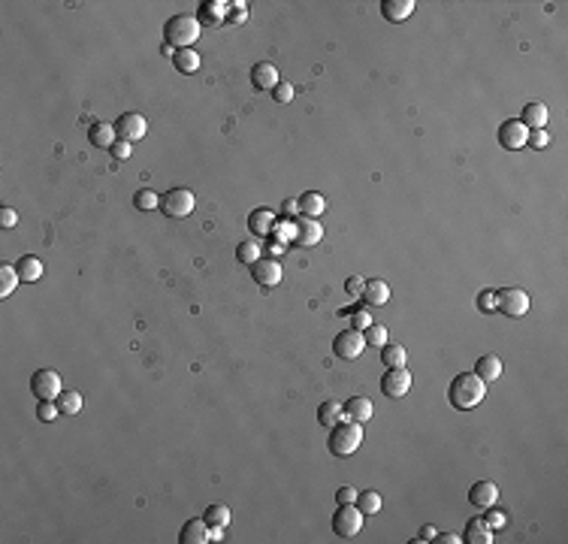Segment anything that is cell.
Returning <instances> with one entry per match:
<instances>
[{
	"instance_id": "obj_34",
	"label": "cell",
	"mask_w": 568,
	"mask_h": 544,
	"mask_svg": "<svg viewBox=\"0 0 568 544\" xmlns=\"http://www.w3.org/2000/svg\"><path fill=\"white\" fill-rule=\"evenodd\" d=\"M381 360H384V366H387V369L405 366V360H408L405 345H384V348H381Z\"/></svg>"
},
{
	"instance_id": "obj_38",
	"label": "cell",
	"mask_w": 568,
	"mask_h": 544,
	"mask_svg": "<svg viewBox=\"0 0 568 544\" xmlns=\"http://www.w3.org/2000/svg\"><path fill=\"white\" fill-rule=\"evenodd\" d=\"M294 94H296V88L290 85L287 79H281L278 85L272 88V97H275V103H290V100H294Z\"/></svg>"
},
{
	"instance_id": "obj_48",
	"label": "cell",
	"mask_w": 568,
	"mask_h": 544,
	"mask_svg": "<svg viewBox=\"0 0 568 544\" xmlns=\"http://www.w3.org/2000/svg\"><path fill=\"white\" fill-rule=\"evenodd\" d=\"M336 499H339V505L357 502V490H354V487H339V490H336Z\"/></svg>"
},
{
	"instance_id": "obj_51",
	"label": "cell",
	"mask_w": 568,
	"mask_h": 544,
	"mask_svg": "<svg viewBox=\"0 0 568 544\" xmlns=\"http://www.w3.org/2000/svg\"><path fill=\"white\" fill-rule=\"evenodd\" d=\"M208 538H212V541H221V538H224V526H208Z\"/></svg>"
},
{
	"instance_id": "obj_49",
	"label": "cell",
	"mask_w": 568,
	"mask_h": 544,
	"mask_svg": "<svg viewBox=\"0 0 568 544\" xmlns=\"http://www.w3.org/2000/svg\"><path fill=\"white\" fill-rule=\"evenodd\" d=\"M432 541H441V544H459L463 538H459V535H454V532H441V535H436Z\"/></svg>"
},
{
	"instance_id": "obj_39",
	"label": "cell",
	"mask_w": 568,
	"mask_h": 544,
	"mask_svg": "<svg viewBox=\"0 0 568 544\" xmlns=\"http://www.w3.org/2000/svg\"><path fill=\"white\" fill-rule=\"evenodd\" d=\"M245 19H248V3H245V0H236V3H230L227 24H242Z\"/></svg>"
},
{
	"instance_id": "obj_27",
	"label": "cell",
	"mask_w": 568,
	"mask_h": 544,
	"mask_svg": "<svg viewBox=\"0 0 568 544\" xmlns=\"http://www.w3.org/2000/svg\"><path fill=\"white\" fill-rule=\"evenodd\" d=\"M463 541H469V544H492V529L483 520H469L465 523V535H463Z\"/></svg>"
},
{
	"instance_id": "obj_8",
	"label": "cell",
	"mask_w": 568,
	"mask_h": 544,
	"mask_svg": "<svg viewBox=\"0 0 568 544\" xmlns=\"http://www.w3.org/2000/svg\"><path fill=\"white\" fill-rule=\"evenodd\" d=\"M366 348H369V345H366L363 333L354 330V326L336 333V339H332V351H336V357H341V360H357Z\"/></svg>"
},
{
	"instance_id": "obj_15",
	"label": "cell",
	"mask_w": 568,
	"mask_h": 544,
	"mask_svg": "<svg viewBox=\"0 0 568 544\" xmlns=\"http://www.w3.org/2000/svg\"><path fill=\"white\" fill-rule=\"evenodd\" d=\"M278 82H281V76H278V70H275V64L260 61V64L251 67V85L257 91H272Z\"/></svg>"
},
{
	"instance_id": "obj_36",
	"label": "cell",
	"mask_w": 568,
	"mask_h": 544,
	"mask_svg": "<svg viewBox=\"0 0 568 544\" xmlns=\"http://www.w3.org/2000/svg\"><path fill=\"white\" fill-rule=\"evenodd\" d=\"M203 520H206L208 526H227V523H230V508H227V505H208Z\"/></svg>"
},
{
	"instance_id": "obj_1",
	"label": "cell",
	"mask_w": 568,
	"mask_h": 544,
	"mask_svg": "<svg viewBox=\"0 0 568 544\" xmlns=\"http://www.w3.org/2000/svg\"><path fill=\"white\" fill-rule=\"evenodd\" d=\"M483 396H487V381H481L474 372L456 375V378L450 381V387H447L450 405H454V408H463V412H469V408L481 405Z\"/></svg>"
},
{
	"instance_id": "obj_2",
	"label": "cell",
	"mask_w": 568,
	"mask_h": 544,
	"mask_svg": "<svg viewBox=\"0 0 568 544\" xmlns=\"http://www.w3.org/2000/svg\"><path fill=\"white\" fill-rule=\"evenodd\" d=\"M199 33H203V28H199L197 15L179 12V15H172V19L166 21L163 43L172 46V49H194V43L199 40Z\"/></svg>"
},
{
	"instance_id": "obj_28",
	"label": "cell",
	"mask_w": 568,
	"mask_h": 544,
	"mask_svg": "<svg viewBox=\"0 0 568 544\" xmlns=\"http://www.w3.org/2000/svg\"><path fill=\"white\" fill-rule=\"evenodd\" d=\"M341 417H345V408H341L336 399H327V403H321L317 405V421H321V426H336Z\"/></svg>"
},
{
	"instance_id": "obj_45",
	"label": "cell",
	"mask_w": 568,
	"mask_h": 544,
	"mask_svg": "<svg viewBox=\"0 0 568 544\" xmlns=\"http://www.w3.org/2000/svg\"><path fill=\"white\" fill-rule=\"evenodd\" d=\"M363 288H366V281L360 279V275H350V279L345 281V290H348V297H363Z\"/></svg>"
},
{
	"instance_id": "obj_3",
	"label": "cell",
	"mask_w": 568,
	"mask_h": 544,
	"mask_svg": "<svg viewBox=\"0 0 568 544\" xmlns=\"http://www.w3.org/2000/svg\"><path fill=\"white\" fill-rule=\"evenodd\" d=\"M330 450L336 457H350L357 448L363 445V426L357 421H348V417H341V421L336 426H330Z\"/></svg>"
},
{
	"instance_id": "obj_35",
	"label": "cell",
	"mask_w": 568,
	"mask_h": 544,
	"mask_svg": "<svg viewBox=\"0 0 568 544\" xmlns=\"http://www.w3.org/2000/svg\"><path fill=\"white\" fill-rule=\"evenodd\" d=\"M363 339H366V345H375V348H384V345H387V326H384V324H369V326H366V330H363Z\"/></svg>"
},
{
	"instance_id": "obj_43",
	"label": "cell",
	"mask_w": 568,
	"mask_h": 544,
	"mask_svg": "<svg viewBox=\"0 0 568 544\" xmlns=\"http://www.w3.org/2000/svg\"><path fill=\"white\" fill-rule=\"evenodd\" d=\"M478 306H481V312H496V290H481Z\"/></svg>"
},
{
	"instance_id": "obj_40",
	"label": "cell",
	"mask_w": 568,
	"mask_h": 544,
	"mask_svg": "<svg viewBox=\"0 0 568 544\" xmlns=\"http://www.w3.org/2000/svg\"><path fill=\"white\" fill-rule=\"evenodd\" d=\"M61 414V408H57V403H48V399H39V405H37V417L39 421H55V417Z\"/></svg>"
},
{
	"instance_id": "obj_41",
	"label": "cell",
	"mask_w": 568,
	"mask_h": 544,
	"mask_svg": "<svg viewBox=\"0 0 568 544\" xmlns=\"http://www.w3.org/2000/svg\"><path fill=\"white\" fill-rule=\"evenodd\" d=\"M483 523H487L490 529H502V526L508 523V514L499 511V508H492V511H487V517H483Z\"/></svg>"
},
{
	"instance_id": "obj_19",
	"label": "cell",
	"mask_w": 568,
	"mask_h": 544,
	"mask_svg": "<svg viewBox=\"0 0 568 544\" xmlns=\"http://www.w3.org/2000/svg\"><path fill=\"white\" fill-rule=\"evenodd\" d=\"M88 139H91V146H97V148H112L115 139H118V130H115V124H109V121H97L94 128L88 130Z\"/></svg>"
},
{
	"instance_id": "obj_9",
	"label": "cell",
	"mask_w": 568,
	"mask_h": 544,
	"mask_svg": "<svg viewBox=\"0 0 568 544\" xmlns=\"http://www.w3.org/2000/svg\"><path fill=\"white\" fill-rule=\"evenodd\" d=\"M381 390L387 393L390 399H402L408 390H411V372L405 366H396V369H387L381 375Z\"/></svg>"
},
{
	"instance_id": "obj_20",
	"label": "cell",
	"mask_w": 568,
	"mask_h": 544,
	"mask_svg": "<svg viewBox=\"0 0 568 544\" xmlns=\"http://www.w3.org/2000/svg\"><path fill=\"white\" fill-rule=\"evenodd\" d=\"M502 360H499L496 354H483L478 357V363H474V375H478L481 381H496V378H502Z\"/></svg>"
},
{
	"instance_id": "obj_22",
	"label": "cell",
	"mask_w": 568,
	"mask_h": 544,
	"mask_svg": "<svg viewBox=\"0 0 568 544\" xmlns=\"http://www.w3.org/2000/svg\"><path fill=\"white\" fill-rule=\"evenodd\" d=\"M529 130H544L547 121H550V109L544 103H529L523 109V119H520Z\"/></svg>"
},
{
	"instance_id": "obj_5",
	"label": "cell",
	"mask_w": 568,
	"mask_h": 544,
	"mask_svg": "<svg viewBox=\"0 0 568 544\" xmlns=\"http://www.w3.org/2000/svg\"><path fill=\"white\" fill-rule=\"evenodd\" d=\"M194 206H197V197L188 188H172L161 197V209L166 218H188L194 212Z\"/></svg>"
},
{
	"instance_id": "obj_46",
	"label": "cell",
	"mask_w": 568,
	"mask_h": 544,
	"mask_svg": "<svg viewBox=\"0 0 568 544\" xmlns=\"http://www.w3.org/2000/svg\"><path fill=\"white\" fill-rule=\"evenodd\" d=\"M112 157H118V161H127L130 157V142L127 139H115V146L109 148Z\"/></svg>"
},
{
	"instance_id": "obj_32",
	"label": "cell",
	"mask_w": 568,
	"mask_h": 544,
	"mask_svg": "<svg viewBox=\"0 0 568 544\" xmlns=\"http://www.w3.org/2000/svg\"><path fill=\"white\" fill-rule=\"evenodd\" d=\"M360 511L369 517V514H381V496L375 490H363V493H357V502H354Z\"/></svg>"
},
{
	"instance_id": "obj_21",
	"label": "cell",
	"mask_w": 568,
	"mask_h": 544,
	"mask_svg": "<svg viewBox=\"0 0 568 544\" xmlns=\"http://www.w3.org/2000/svg\"><path fill=\"white\" fill-rule=\"evenodd\" d=\"M341 408H345V417H348V421H357V423H366V421L372 417V412H375V408H372V399H366V396H350Z\"/></svg>"
},
{
	"instance_id": "obj_24",
	"label": "cell",
	"mask_w": 568,
	"mask_h": 544,
	"mask_svg": "<svg viewBox=\"0 0 568 544\" xmlns=\"http://www.w3.org/2000/svg\"><path fill=\"white\" fill-rule=\"evenodd\" d=\"M363 299H366L369 306H387V303H390V288H387V281L369 279V281H366V288H363Z\"/></svg>"
},
{
	"instance_id": "obj_30",
	"label": "cell",
	"mask_w": 568,
	"mask_h": 544,
	"mask_svg": "<svg viewBox=\"0 0 568 544\" xmlns=\"http://www.w3.org/2000/svg\"><path fill=\"white\" fill-rule=\"evenodd\" d=\"M263 257V248H260V242H254V239H245V242H239V248H236V261L239 263H245V266H254L257 261Z\"/></svg>"
},
{
	"instance_id": "obj_18",
	"label": "cell",
	"mask_w": 568,
	"mask_h": 544,
	"mask_svg": "<svg viewBox=\"0 0 568 544\" xmlns=\"http://www.w3.org/2000/svg\"><path fill=\"white\" fill-rule=\"evenodd\" d=\"M414 0H384L381 3V15L387 21H393V24H399V21H405L408 15L414 12Z\"/></svg>"
},
{
	"instance_id": "obj_25",
	"label": "cell",
	"mask_w": 568,
	"mask_h": 544,
	"mask_svg": "<svg viewBox=\"0 0 568 544\" xmlns=\"http://www.w3.org/2000/svg\"><path fill=\"white\" fill-rule=\"evenodd\" d=\"M296 203H299V215H305V218H317L327 212V200L317 194V191H305Z\"/></svg>"
},
{
	"instance_id": "obj_47",
	"label": "cell",
	"mask_w": 568,
	"mask_h": 544,
	"mask_svg": "<svg viewBox=\"0 0 568 544\" xmlns=\"http://www.w3.org/2000/svg\"><path fill=\"white\" fill-rule=\"evenodd\" d=\"M369 324H372V315H369V312H354V315H350V326H354V330L363 333Z\"/></svg>"
},
{
	"instance_id": "obj_12",
	"label": "cell",
	"mask_w": 568,
	"mask_h": 544,
	"mask_svg": "<svg viewBox=\"0 0 568 544\" xmlns=\"http://www.w3.org/2000/svg\"><path fill=\"white\" fill-rule=\"evenodd\" d=\"M115 130H118V139H127V142H139L145 137L148 130V121L142 119L139 112H124L118 121H115Z\"/></svg>"
},
{
	"instance_id": "obj_37",
	"label": "cell",
	"mask_w": 568,
	"mask_h": 544,
	"mask_svg": "<svg viewBox=\"0 0 568 544\" xmlns=\"http://www.w3.org/2000/svg\"><path fill=\"white\" fill-rule=\"evenodd\" d=\"M133 206L142 209V212H152V209H161V197H157L154 191H139V194L133 197Z\"/></svg>"
},
{
	"instance_id": "obj_4",
	"label": "cell",
	"mask_w": 568,
	"mask_h": 544,
	"mask_svg": "<svg viewBox=\"0 0 568 544\" xmlns=\"http://www.w3.org/2000/svg\"><path fill=\"white\" fill-rule=\"evenodd\" d=\"M363 511L354 505V502H348V505H339L336 514H332V532L339 535V538H357L363 529Z\"/></svg>"
},
{
	"instance_id": "obj_29",
	"label": "cell",
	"mask_w": 568,
	"mask_h": 544,
	"mask_svg": "<svg viewBox=\"0 0 568 544\" xmlns=\"http://www.w3.org/2000/svg\"><path fill=\"white\" fill-rule=\"evenodd\" d=\"M172 64H175V70L179 73H197L199 70V52H194V49H179L172 58Z\"/></svg>"
},
{
	"instance_id": "obj_14",
	"label": "cell",
	"mask_w": 568,
	"mask_h": 544,
	"mask_svg": "<svg viewBox=\"0 0 568 544\" xmlns=\"http://www.w3.org/2000/svg\"><path fill=\"white\" fill-rule=\"evenodd\" d=\"M227 10H230V3H224V0H206L203 6H199V15H197V21H199V28H218V24L227 21Z\"/></svg>"
},
{
	"instance_id": "obj_33",
	"label": "cell",
	"mask_w": 568,
	"mask_h": 544,
	"mask_svg": "<svg viewBox=\"0 0 568 544\" xmlns=\"http://www.w3.org/2000/svg\"><path fill=\"white\" fill-rule=\"evenodd\" d=\"M19 270H15V266H10V263H6V266H0V297H10L12 294V290L15 288H19Z\"/></svg>"
},
{
	"instance_id": "obj_13",
	"label": "cell",
	"mask_w": 568,
	"mask_h": 544,
	"mask_svg": "<svg viewBox=\"0 0 568 544\" xmlns=\"http://www.w3.org/2000/svg\"><path fill=\"white\" fill-rule=\"evenodd\" d=\"M281 263L275 257H260L254 266H251V279L260 284V288H275L281 281Z\"/></svg>"
},
{
	"instance_id": "obj_23",
	"label": "cell",
	"mask_w": 568,
	"mask_h": 544,
	"mask_svg": "<svg viewBox=\"0 0 568 544\" xmlns=\"http://www.w3.org/2000/svg\"><path fill=\"white\" fill-rule=\"evenodd\" d=\"M179 541L181 544H206V541H212V538H208V523L206 520H188L185 526H181V532H179Z\"/></svg>"
},
{
	"instance_id": "obj_31",
	"label": "cell",
	"mask_w": 568,
	"mask_h": 544,
	"mask_svg": "<svg viewBox=\"0 0 568 544\" xmlns=\"http://www.w3.org/2000/svg\"><path fill=\"white\" fill-rule=\"evenodd\" d=\"M55 403H57V408H61V414L73 417V414L82 412V393H79V390H64L61 396L55 399Z\"/></svg>"
},
{
	"instance_id": "obj_11",
	"label": "cell",
	"mask_w": 568,
	"mask_h": 544,
	"mask_svg": "<svg viewBox=\"0 0 568 544\" xmlns=\"http://www.w3.org/2000/svg\"><path fill=\"white\" fill-rule=\"evenodd\" d=\"M323 239V227L317 224V218H296L294 221V242L296 245H303V248H312L317 245V242Z\"/></svg>"
},
{
	"instance_id": "obj_42",
	"label": "cell",
	"mask_w": 568,
	"mask_h": 544,
	"mask_svg": "<svg viewBox=\"0 0 568 544\" xmlns=\"http://www.w3.org/2000/svg\"><path fill=\"white\" fill-rule=\"evenodd\" d=\"M15 224H19V212H15V209H10V206L0 209V227L10 230V227H15Z\"/></svg>"
},
{
	"instance_id": "obj_50",
	"label": "cell",
	"mask_w": 568,
	"mask_h": 544,
	"mask_svg": "<svg viewBox=\"0 0 568 544\" xmlns=\"http://www.w3.org/2000/svg\"><path fill=\"white\" fill-rule=\"evenodd\" d=\"M436 529H432V526H423V529H420V538H414V541H432V538H436Z\"/></svg>"
},
{
	"instance_id": "obj_53",
	"label": "cell",
	"mask_w": 568,
	"mask_h": 544,
	"mask_svg": "<svg viewBox=\"0 0 568 544\" xmlns=\"http://www.w3.org/2000/svg\"><path fill=\"white\" fill-rule=\"evenodd\" d=\"M269 251H272V254H284V242L272 239V242H269Z\"/></svg>"
},
{
	"instance_id": "obj_26",
	"label": "cell",
	"mask_w": 568,
	"mask_h": 544,
	"mask_svg": "<svg viewBox=\"0 0 568 544\" xmlns=\"http://www.w3.org/2000/svg\"><path fill=\"white\" fill-rule=\"evenodd\" d=\"M15 270H19V279H21V281H39V279H43V261H39V257H33V254L19 257Z\"/></svg>"
},
{
	"instance_id": "obj_16",
	"label": "cell",
	"mask_w": 568,
	"mask_h": 544,
	"mask_svg": "<svg viewBox=\"0 0 568 544\" xmlns=\"http://www.w3.org/2000/svg\"><path fill=\"white\" fill-rule=\"evenodd\" d=\"M499 499V487L492 481H478L474 487L469 490V502L474 508H492Z\"/></svg>"
},
{
	"instance_id": "obj_52",
	"label": "cell",
	"mask_w": 568,
	"mask_h": 544,
	"mask_svg": "<svg viewBox=\"0 0 568 544\" xmlns=\"http://www.w3.org/2000/svg\"><path fill=\"white\" fill-rule=\"evenodd\" d=\"M284 215H299V203H296V200H287V203H284Z\"/></svg>"
},
{
	"instance_id": "obj_10",
	"label": "cell",
	"mask_w": 568,
	"mask_h": 544,
	"mask_svg": "<svg viewBox=\"0 0 568 544\" xmlns=\"http://www.w3.org/2000/svg\"><path fill=\"white\" fill-rule=\"evenodd\" d=\"M499 142H502V148H508V152H520V148H526V142H529V128L520 119L505 121L499 128Z\"/></svg>"
},
{
	"instance_id": "obj_17",
	"label": "cell",
	"mask_w": 568,
	"mask_h": 544,
	"mask_svg": "<svg viewBox=\"0 0 568 544\" xmlns=\"http://www.w3.org/2000/svg\"><path fill=\"white\" fill-rule=\"evenodd\" d=\"M275 215L269 212V209H254L251 215H248V230L254 233V236H272L275 230Z\"/></svg>"
},
{
	"instance_id": "obj_44",
	"label": "cell",
	"mask_w": 568,
	"mask_h": 544,
	"mask_svg": "<svg viewBox=\"0 0 568 544\" xmlns=\"http://www.w3.org/2000/svg\"><path fill=\"white\" fill-rule=\"evenodd\" d=\"M526 146H532V148L550 146V133L547 130H529V142H526Z\"/></svg>"
},
{
	"instance_id": "obj_6",
	"label": "cell",
	"mask_w": 568,
	"mask_h": 544,
	"mask_svg": "<svg viewBox=\"0 0 568 544\" xmlns=\"http://www.w3.org/2000/svg\"><path fill=\"white\" fill-rule=\"evenodd\" d=\"M496 312H502L508 317H523L529 312V294H526L523 288L496 290Z\"/></svg>"
},
{
	"instance_id": "obj_7",
	"label": "cell",
	"mask_w": 568,
	"mask_h": 544,
	"mask_svg": "<svg viewBox=\"0 0 568 544\" xmlns=\"http://www.w3.org/2000/svg\"><path fill=\"white\" fill-rule=\"evenodd\" d=\"M30 393L37 399H48V403H55V399L64 393L61 375H57L55 369H37L30 375Z\"/></svg>"
}]
</instances>
